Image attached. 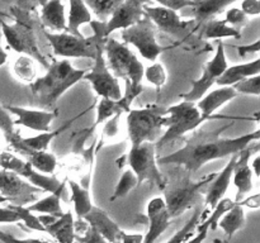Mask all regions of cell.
Returning a JSON list of instances; mask_svg holds the SVG:
<instances>
[{
    "label": "cell",
    "instance_id": "6da1fadb",
    "mask_svg": "<svg viewBox=\"0 0 260 243\" xmlns=\"http://www.w3.org/2000/svg\"><path fill=\"white\" fill-rule=\"evenodd\" d=\"M235 122L221 127L216 131H194V133L185 139L184 146L173 153L157 158L160 165H175L183 167L188 174L198 171L208 162L215 159L231 157L239 153L241 149L249 144L258 142L260 138V131L250 132L235 138H223L221 137L223 131L230 128Z\"/></svg>",
    "mask_w": 260,
    "mask_h": 243
},
{
    "label": "cell",
    "instance_id": "7a4b0ae2",
    "mask_svg": "<svg viewBox=\"0 0 260 243\" xmlns=\"http://www.w3.org/2000/svg\"><path fill=\"white\" fill-rule=\"evenodd\" d=\"M86 70L76 68L66 58L55 60L48 65L43 76L29 85L33 96L43 108H55L58 99L74 85L83 80Z\"/></svg>",
    "mask_w": 260,
    "mask_h": 243
},
{
    "label": "cell",
    "instance_id": "3957f363",
    "mask_svg": "<svg viewBox=\"0 0 260 243\" xmlns=\"http://www.w3.org/2000/svg\"><path fill=\"white\" fill-rule=\"evenodd\" d=\"M211 120L202 115L197 104L193 101H179L178 104L167 108L164 116V133L160 136L155 146L156 149L162 148L165 144L184 137L187 133L197 131L205 122Z\"/></svg>",
    "mask_w": 260,
    "mask_h": 243
},
{
    "label": "cell",
    "instance_id": "277c9868",
    "mask_svg": "<svg viewBox=\"0 0 260 243\" xmlns=\"http://www.w3.org/2000/svg\"><path fill=\"white\" fill-rule=\"evenodd\" d=\"M156 151V146L152 142L131 146L127 153L116 159L117 166L119 169L124 166L128 167L136 175L139 186L142 182L149 181L162 191L167 186L168 180L159 169Z\"/></svg>",
    "mask_w": 260,
    "mask_h": 243
},
{
    "label": "cell",
    "instance_id": "5b68a950",
    "mask_svg": "<svg viewBox=\"0 0 260 243\" xmlns=\"http://www.w3.org/2000/svg\"><path fill=\"white\" fill-rule=\"evenodd\" d=\"M167 108L159 104H149L139 109H131L127 113L126 126L131 146L152 142L156 143L160 132L164 128Z\"/></svg>",
    "mask_w": 260,
    "mask_h": 243
},
{
    "label": "cell",
    "instance_id": "8992f818",
    "mask_svg": "<svg viewBox=\"0 0 260 243\" xmlns=\"http://www.w3.org/2000/svg\"><path fill=\"white\" fill-rule=\"evenodd\" d=\"M217 172L206 175L198 181L190 179V176H180L179 180L174 182L167 181L164 191V201L167 205L170 218H177L189 210L197 204L201 191L210 184Z\"/></svg>",
    "mask_w": 260,
    "mask_h": 243
},
{
    "label": "cell",
    "instance_id": "52a82bcc",
    "mask_svg": "<svg viewBox=\"0 0 260 243\" xmlns=\"http://www.w3.org/2000/svg\"><path fill=\"white\" fill-rule=\"evenodd\" d=\"M103 51L107 66L114 77L122 78L124 83L142 84L145 67L128 46L108 37L104 39Z\"/></svg>",
    "mask_w": 260,
    "mask_h": 243
},
{
    "label": "cell",
    "instance_id": "ba28073f",
    "mask_svg": "<svg viewBox=\"0 0 260 243\" xmlns=\"http://www.w3.org/2000/svg\"><path fill=\"white\" fill-rule=\"evenodd\" d=\"M45 37L47 38L53 55L62 58H90L94 60L98 45L102 38L93 34L90 37L84 35H74L68 32L52 33L43 30Z\"/></svg>",
    "mask_w": 260,
    "mask_h": 243
},
{
    "label": "cell",
    "instance_id": "9c48e42d",
    "mask_svg": "<svg viewBox=\"0 0 260 243\" xmlns=\"http://www.w3.org/2000/svg\"><path fill=\"white\" fill-rule=\"evenodd\" d=\"M151 0H123L107 22L91 20L90 25L94 32L93 34L106 39L114 30H123L132 27L142 19L145 15L144 7Z\"/></svg>",
    "mask_w": 260,
    "mask_h": 243
},
{
    "label": "cell",
    "instance_id": "30bf717a",
    "mask_svg": "<svg viewBox=\"0 0 260 243\" xmlns=\"http://www.w3.org/2000/svg\"><path fill=\"white\" fill-rule=\"evenodd\" d=\"M0 169L19 175L42 192H56L65 189L68 185L66 181H60L55 175H45L36 171L29 162L23 161L12 152H0Z\"/></svg>",
    "mask_w": 260,
    "mask_h": 243
},
{
    "label": "cell",
    "instance_id": "8fae6325",
    "mask_svg": "<svg viewBox=\"0 0 260 243\" xmlns=\"http://www.w3.org/2000/svg\"><path fill=\"white\" fill-rule=\"evenodd\" d=\"M121 38L124 45L134 46L145 60L151 62H155L164 51L156 39V27L146 15L132 27L121 30Z\"/></svg>",
    "mask_w": 260,
    "mask_h": 243
},
{
    "label": "cell",
    "instance_id": "7c38bea8",
    "mask_svg": "<svg viewBox=\"0 0 260 243\" xmlns=\"http://www.w3.org/2000/svg\"><path fill=\"white\" fill-rule=\"evenodd\" d=\"M103 43L102 40L96 48L95 57H94V65L90 71H86L84 75L83 80L89 81V84L93 88L94 93L101 98L112 99V100H118L122 96V89L119 86L118 78L114 77L113 73L108 68L106 62V57H104L103 51Z\"/></svg>",
    "mask_w": 260,
    "mask_h": 243
},
{
    "label": "cell",
    "instance_id": "4fadbf2b",
    "mask_svg": "<svg viewBox=\"0 0 260 243\" xmlns=\"http://www.w3.org/2000/svg\"><path fill=\"white\" fill-rule=\"evenodd\" d=\"M228 66L229 63L226 60L225 47H223L222 40H218L215 55L210 61H207V63L203 67L202 76L197 80L192 81L190 90H188L184 94H180V99L184 101H193V103L200 100L215 85L216 81L223 73V71L228 68Z\"/></svg>",
    "mask_w": 260,
    "mask_h": 243
},
{
    "label": "cell",
    "instance_id": "5bb4252c",
    "mask_svg": "<svg viewBox=\"0 0 260 243\" xmlns=\"http://www.w3.org/2000/svg\"><path fill=\"white\" fill-rule=\"evenodd\" d=\"M0 27H2V32L4 34L8 46L13 51L18 52L19 55L30 56L36 61L42 63L46 68L48 67L50 63L47 62L45 56L41 53L37 40H36L35 32L29 25L20 22V20H18L14 24H8L4 20H0Z\"/></svg>",
    "mask_w": 260,
    "mask_h": 243
},
{
    "label": "cell",
    "instance_id": "9a60e30c",
    "mask_svg": "<svg viewBox=\"0 0 260 243\" xmlns=\"http://www.w3.org/2000/svg\"><path fill=\"white\" fill-rule=\"evenodd\" d=\"M86 110L81 111L79 115L74 116V118L69 119L65 124H62L61 127H58L55 131H48V132H42V133H38L37 136L27 137V138H23L18 132H14L12 134H8L4 136L5 141L13 147L17 152L22 153L23 156H25L29 152H42V151H48V147H50L51 142L58 137L60 134H62L63 132L68 131L71 126H73L74 122L76 119L80 118L81 115L85 114Z\"/></svg>",
    "mask_w": 260,
    "mask_h": 243
},
{
    "label": "cell",
    "instance_id": "2e32d148",
    "mask_svg": "<svg viewBox=\"0 0 260 243\" xmlns=\"http://www.w3.org/2000/svg\"><path fill=\"white\" fill-rule=\"evenodd\" d=\"M40 192L42 191L32 186L22 176L0 169V194L9 199L10 204L24 205L35 199V195Z\"/></svg>",
    "mask_w": 260,
    "mask_h": 243
},
{
    "label": "cell",
    "instance_id": "e0dca14e",
    "mask_svg": "<svg viewBox=\"0 0 260 243\" xmlns=\"http://www.w3.org/2000/svg\"><path fill=\"white\" fill-rule=\"evenodd\" d=\"M144 13L154 23L155 27L159 28L161 32L174 35L177 38H182L192 24L189 20L183 19L177 10L161 7V5H157V7L145 5Z\"/></svg>",
    "mask_w": 260,
    "mask_h": 243
},
{
    "label": "cell",
    "instance_id": "ac0fdd59",
    "mask_svg": "<svg viewBox=\"0 0 260 243\" xmlns=\"http://www.w3.org/2000/svg\"><path fill=\"white\" fill-rule=\"evenodd\" d=\"M258 149L259 143L254 142L238 153L235 165H234L233 179H231L238 189L235 201H241L253 190V171L249 166V162H250L251 156L258 152Z\"/></svg>",
    "mask_w": 260,
    "mask_h": 243
},
{
    "label": "cell",
    "instance_id": "d6986e66",
    "mask_svg": "<svg viewBox=\"0 0 260 243\" xmlns=\"http://www.w3.org/2000/svg\"><path fill=\"white\" fill-rule=\"evenodd\" d=\"M4 108L10 114H14L17 116L14 126H23L38 133L51 131V124L58 115L56 111L45 110V109L43 110L42 109H29L15 105H4Z\"/></svg>",
    "mask_w": 260,
    "mask_h": 243
},
{
    "label": "cell",
    "instance_id": "ffe728a7",
    "mask_svg": "<svg viewBox=\"0 0 260 243\" xmlns=\"http://www.w3.org/2000/svg\"><path fill=\"white\" fill-rule=\"evenodd\" d=\"M146 215L149 219V229L142 238V243H155L172 222L162 196H155L150 200L146 207Z\"/></svg>",
    "mask_w": 260,
    "mask_h": 243
},
{
    "label": "cell",
    "instance_id": "44dd1931",
    "mask_svg": "<svg viewBox=\"0 0 260 243\" xmlns=\"http://www.w3.org/2000/svg\"><path fill=\"white\" fill-rule=\"evenodd\" d=\"M238 96V93L234 90L233 86H218V89H215L212 91H207L202 98L198 101H196L197 108L205 115L206 118L211 120L216 119H231V120H238L243 119L241 116H226V115H216V110L220 109L221 106L225 105L226 103L231 101Z\"/></svg>",
    "mask_w": 260,
    "mask_h": 243
},
{
    "label": "cell",
    "instance_id": "7402d4cb",
    "mask_svg": "<svg viewBox=\"0 0 260 243\" xmlns=\"http://www.w3.org/2000/svg\"><path fill=\"white\" fill-rule=\"evenodd\" d=\"M236 157L238 153L231 156L230 161L226 164V166L221 170L220 172L216 174V176L213 177L212 181L208 184V189L206 191V197H205V205H206V212L201 213L200 223L203 222L206 219V215L208 212L213 209L216 207L218 201H220L222 197H225L226 191H228L229 186H230L231 179H233V170L234 165H235Z\"/></svg>",
    "mask_w": 260,
    "mask_h": 243
},
{
    "label": "cell",
    "instance_id": "603a6c76",
    "mask_svg": "<svg viewBox=\"0 0 260 243\" xmlns=\"http://www.w3.org/2000/svg\"><path fill=\"white\" fill-rule=\"evenodd\" d=\"M89 227L95 229L102 237L109 243H121L123 230L118 227L116 222L99 207L93 205L89 210L88 214L84 215L83 218Z\"/></svg>",
    "mask_w": 260,
    "mask_h": 243
},
{
    "label": "cell",
    "instance_id": "cb8c5ba5",
    "mask_svg": "<svg viewBox=\"0 0 260 243\" xmlns=\"http://www.w3.org/2000/svg\"><path fill=\"white\" fill-rule=\"evenodd\" d=\"M41 22L48 32H66L68 20L62 0H48L41 7Z\"/></svg>",
    "mask_w": 260,
    "mask_h": 243
},
{
    "label": "cell",
    "instance_id": "d4e9b609",
    "mask_svg": "<svg viewBox=\"0 0 260 243\" xmlns=\"http://www.w3.org/2000/svg\"><path fill=\"white\" fill-rule=\"evenodd\" d=\"M45 233H48L56 243H75V219L73 212L68 210L55 222L45 225Z\"/></svg>",
    "mask_w": 260,
    "mask_h": 243
},
{
    "label": "cell",
    "instance_id": "484cf974",
    "mask_svg": "<svg viewBox=\"0 0 260 243\" xmlns=\"http://www.w3.org/2000/svg\"><path fill=\"white\" fill-rule=\"evenodd\" d=\"M260 73V58H255L254 61L239 65L228 66L222 75L220 76L216 84L218 86H233L239 81L244 80L250 76H255Z\"/></svg>",
    "mask_w": 260,
    "mask_h": 243
},
{
    "label": "cell",
    "instance_id": "4316f807",
    "mask_svg": "<svg viewBox=\"0 0 260 243\" xmlns=\"http://www.w3.org/2000/svg\"><path fill=\"white\" fill-rule=\"evenodd\" d=\"M235 2L236 0H194V5L188 9L198 24H205Z\"/></svg>",
    "mask_w": 260,
    "mask_h": 243
},
{
    "label": "cell",
    "instance_id": "83f0119b",
    "mask_svg": "<svg viewBox=\"0 0 260 243\" xmlns=\"http://www.w3.org/2000/svg\"><path fill=\"white\" fill-rule=\"evenodd\" d=\"M66 20V32L74 35H83L80 33V27L86 23L90 24L93 17L84 0H69V15Z\"/></svg>",
    "mask_w": 260,
    "mask_h": 243
},
{
    "label": "cell",
    "instance_id": "f1b7e54d",
    "mask_svg": "<svg viewBox=\"0 0 260 243\" xmlns=\"http://www.w3.org/2000/svg\"><path fill=\"white\" fill-rule=\"evenodd\" d=\"M244 225H245V208L241 207L239 202H236L228 213H225L217 223V228H221L225 233L226 242H229Z\"/></svg>",
    "mask_w": 260,
    "mask_h": 243
},
{
    "label": "cell",
    "instance_id": "f546056e",
    "mask_svg": "<svg viewBox=\"0 0 260 243\" xmlns=\"http://www.w3.org/2000/svg\"><path fill=\"white\" fill-rule=\"evenodd\" d=\"M65 189L58 190L56 192H50L47 196L40 200H35L32 204H27L25 208L32 213H41V214H48L60 218L65 213L62 209V205H61V197L65 192Z\"/></svg>",
    "mask_w": 260,
    "mask_h": 243
},
{
    "label": "cell",
    "instance_id": "4dcf8cb0",
    "mask_svg": "<svg viewBox=\"0 0 260 243\" xmlns=\"http://www.w3.org/2000/svg\"><path fill=\"white\" fill-rule=\"evenodd\" d=\"M66 184H69V187H70V201L73 202L74 212H75L76 217L84 218V215L88 214L89 210L94 205L93 201H91L90 189L81 186L80 184H78V182L71 179L66 180Z\"/></svg>",
    "mask_w": 260,
    "mask_h": 243
},
{
    "label": "cell",
    "instance_id": "1f68e13d",
    "mask_svg": "<svg viewBox=\"0 0 260 243\" xmlns=\"http://www.w3.org/2000/svg\"><path fill=\"white\" fill-rule=\"evenodd\" d=\"M12 73L19 83L30 85L37 78L36 60L28 55H19L13 62Z\"/></svg>",
    "mask_w": 260,
    "mask_h": 243
},
{
    "label": "cell",
    "instance_id": "d6a6232c",
    "mask_svg": "<svg viewBox=\"0 0 260 243\" xmlns=\"http://www.w3.org/2000/svg\"><path fill=\"white\" fill-rule=\"evenodd\" d=\"M203 37L206 39H223V38H240L241 33L238 28L229 25L225 20L211 19L203 25Z\"/></svg>",
    "mask_w": 260,
    "mask_h": 243
},
{
    "label": "cell",
    "instance_id": "836d02e7",
    "mask_svg": "<svg viewBox=\"0 0 260 243\" xmlns=\"http://www.w3.org/2000/svg\"><path fill=\"white\" fill-rule=\"evenodd\" d=\"M123 113H128V110H127L126 106L122 104V101L119 99L118 100H112V99L101 98L98 103H96L95 122H94L93 126H91V128L89 131H94L96 127L103 124L104 122L108 120L109 118L114 116L116 114Z\"/></svg>",
    "mask_w": 260,
    "mask_h": 243
},
{
    "label": "cell",
    "instance_id": "e575fe53",
    "mask_svg": "<svg viewBox=\"0 0 260 243\" xmlns=\"http://www.w3.org/2000/svg\"><path fill=\"white\" fill-rule=\"evenodd\" d=\"M123 114H116L114 116L106 120L102 127V133L99 141L95 143V152L108 144H114L121 139V118Z\"/></svg>",
    "mask_w": 260,
    "mask_h": 243
},
{
    "label": "cell",
    "instance_id": "d590c367",
    "mask_svg": "<svg viewBox=\"0 0 260 243\" xmlns=\"http://www.w3.org/2000/svg\"><path fill=\"white\" fill-rule=\"evenodd\" d=\"M27 161L29 162L30 166L36 171L45 175H55L56 169H57V157L48 151L42 152H29L25 154Z\"/></svg>",
    "mask_w": 260,
    "mask_h": 243
},
{
    "label": "cell",
    "instance_id": "8d00e7d4",
    "mask_svg": "<svg viewBox=\"0 0 260 243\" xmlns=\"http://www.w3.org/2000/svg\"><path fill=\"white\" fill-rule=\"evenodd\" d=\"M90 13H93L98 22H107L114 10L122 4L123 0H84Z\"/></svg>",
    "mask_w": 260,
    "mask_h": 243
},
{
    "label": "cell",
    "instance_id": "74e56055",
    "mask_svg": "<svg viewBox=\"0 0 260 243\" xmlns=\"http://www.w3.org/2000/svg\"><path fill=\"white\" fill-rule=\"evenodd\" d=\"M236 202L238 201L230 199V197H222V199L216 204V207L210 212L211 215L206 217V219L203 220V222H201L197 227L206 228V229L208 230H215L216 228H217L218 220H220L221 218H222V215L225 214V213H228Z\"/></svg>",
    "mask_w": 260,
    "mask_h": 243
},
{
    "label": "cell",
    "instance_id": "f35d334b",
    "mask_svg": "<svg viewBox=\"0 0 260 243\" xmlns=\"http://www.w3.org/2000/svg\"><path fill=\"white\" fill-rule=\"evenodd\" d=\"M137 186H139V181H137L136 175L127 167V169L122 172L121 177H119L118 182H117L116 187H114V191L111 200L114 201V200L119 199V197H124L126 195H128L132 190L136 189Z\"/></svg>",
    "mask_w": 260,
    "mask_h": 243
},
{
    "label": "cell",
    "instance_id": "ab89813d",
    "mask_svg": "<svg viewBox=\"0 0 260 243\" xmlns=\"http://www.w3.org/2000/svg\"><path fill=\"white\" fill-rule=\"evenodd\" d=\"M201 210L200 208H196L194 212L192 213V215L189 217V219L184 223L182 228L173 234V237L168 240L167 243H185L189 239L190 235L194 234V230L197 228V225L200 224V218H201Z\"/></svg>",
    "mask_w": 260,
    "mask_h": 243
},
{
    "label": "cell",
    "instance_id": "60d3db41",
    "mask_svg": "<svg viewBox=\"0 0 260 243\" xmlns=\"http://www.w3.org/2000/svg\"><path fill=\"white\" fill-rule=\"evenodd\" d=\"M144 77L149 81L151 85H154L157 89V91L167 84L168 73L165 70L164 65L161 62H152L149 67L144 70Z\"/></svg>",
    "mask_w": 260,
    "mask_h": 243
},
{
    "label": "cell",
    "instance_id": "b9f144b4",
    "mask_svg": "<svg viewBox=\"0 0 260 243\" xmlns=\"http://www.w3.org/2000/svg\"><path fill=\"white\" fill-rule=\"evenodd\" d=\"M9 207L17 213L18 217H19V220L24 223V225L28 229L37 230V232H45V227H43L42 223L40 222L37 215H36L35 213L29 212V210L25 208V205L9 204Z\"/></svg>",
    "mask_w": 260,
    "mask_h": 243
},
{
    "label": "cell",
    "instance_id": "7bdbcfd3",
    "mask_svg": "<svg viewBox=\"0 0 260 243\" xmlns=\"http://www.w3.org/2000/svg\"><path fill=\"white\" fill-rule=\"evenodd\" d=\"M234 90L239 94L243 95H253L259 96L260 95V73L255 76H250L244 80L239 81L235 85H233Z\"/></svg>",
    "mask_w": 260,
    "mask_h": 243
},
{
    "label": "cell",
    "instance_id": "ee69618b",
    "mask_svg": "<svg viewBox=\"0 0 260 243\" xmlns=\"http://www.w3.org/2000/svg\"><path fill=\"white\" fill-rule=\"evenodd\" d=\"M223 20L229 25L236 28L238 25L245 24L246 20H248V17L241 12L240 8H230V9L226 10V18Z\"/></svg>",
    "mask_w": 260,
    "mask_h": 243
},
{
    "label": "cell",
    "instance_id": "f6af8a7d",
    "mask_svg": "<svg viewBox=\"0 0 260 243\" xmlns=\"http://www.w3.org/2000/svg\"><path fill=\"white\" fill-rule=\"evenodd\" d=\"M75 243H109L108 240L104 239L95 229L89 227L85 229V232L81 234H76Z\"/></svg>",
    "mask_w": 260,
    "mask_h": 243
},
{
    "label": "cell",
    "instance_id": "bcb514c9",
    "mask_svg": "<svg viewBox=\"0 0 260 243\" xmlns=\"http://www.w3.org/2000/svg\"><path fill=\"white\" fill-rule=\"evenodd\" d=\"M14 119L12 118L9 111H7L4 106H0V132L4 136H8L14 133Z\"/></svg>",
    "mask_w": 260,
    "mask_h": 243
},
{
    "label": "cell",
    "instance_id": "7dc6e473",
    "mask_svg": "<svg viewBox=\"0 0 260 243\" xmlns=\"http://www.w3.org/2000/svg\"><path fill=\"white\" fill-rule=\"evenodd\" d=\"M161 7L170 8L173 10H183L194 5V0H154Z\"/></svg>",
    "mask_w": 260,
    "mask_h": 243
},
{
    "label": "cell",
    "instance_id": "c3c4849f",
    "mask_svg": "<svg viewBox=\"0 0 260 243\" xmlns=\"http://www.w3.org/2000/svg\"><path fill=\"white\" fill-rule=\"evenodd\" d=\"M240 9L246 17H258L260 14L259 0H243Z\"/></svg>",
    "mask_w": 260,
    "mask_h": 243
},
{
    "label": "cell",
    "instance_id": "681fc988",
    "mask_svg": "<svg viewBox=\"0 0 260 243\" xmlns=\"http://www.w3.org/2000/svg\"><path fill=\"white\" fill-rule=\"evenodd\" d=\"M20 222L17 213L8 205L7 208H0V223L2 224H12V223Z\"/></svg>",
    "mask_w": 260,
    "mask_h": 243
},
{
    "label": "cell",
    "instance_id": "f907efd6",
    "mask_svg": "<svg viewBox=\"0 0 260 243\" xmlns=\"http://www.w3.org/2000/svg\"><path fill=\"white\" fill-rule=\"evenodd\" d=\"M236 50H238L239 55H240L241 57H245L248 53H258L260 51V40L259 39L254 40L251 45L239 46V47H236Z\"/></svg>",
    "mask_w": 260,
    "mask_h": 243
},
{
    "label": "cell",
    "instance_id": "816d5d0a",
    "mask_svg": "<svg viewBox=\"0 0 260 243\" xmlns=\"http://www.w3.org/2000/svg\"><path fill=\"white\" fill-rule=\"evenodd\" d=\"M239 204L243 208H249V209H258L260 207V194L256 192V194L250 195L248 197H244L241 201H239Z\"/></svg>",
    "mask_w": 260,
    "mask_h": 243
},
{
    "label": "cell",
    "instance_id": "f5cc1de1",
    "mask_svg": "<svg viewBox=\"0 0 260 243\" xmlns=\"http://www.w3.org/2000/svg\"><path fill=\"white\" fill-rule=\"evenodd\" d=\"M196 230H197V233H196V234L193 235L190 239H188L185 243H203L205 242V239L207 238V234L210 230L206 229V228H200V227L196 228Z\"/></svg>",
    "mask_w": 260,
    "mask_h": 243
},
{
    "label": "cell",
    "instance_id": "db71d44e",
    "mask_svg": "<svg viewBox=\"0 0 260 243\" xmlns=\"http://www.w3.org/2000/svg\"><path fill=\"white\" fill-rule=\"evenodd\" d=\"M142 238H144V235L139 234V233L123 232L121 243H142Z\"/></svg>",
    "mask_w": 260,
    "mask_h": 243
},
{
    "label": "cell",
    "instance_id": "11a10c76",
    "mask_svg": "<svg viewBox=\"0 0 260 243\" xmlns=\"http://www.w3.org/2000/svg\"><path fill=\"white\" fill-rule=\"evenodd\" d=\"M251 171H253V175H255L256 177H260V154H256L253 158L251 164H249Z\"/></svg>",
    "mask_w": 260,
    "mask_h": 243
},
{
    "label": "cell",
    "instance_id": "9f6ffc18",
    "mask_svg": "<svg viewBox=\"0 0 260 243\" xmlns=\"http://www.w3.org/2000/svg\"><path fill=\"white\" fill-rule=\"evenodd\" d=\"M0 242L2 243H18V238H15L14 235L9 234V233H5L3 230H0Z\"/></svg>",
    "mask_w": 260,
    "mask_h": 243
},
{
    "label": "cell",
    "instance_id": "6f0895ef",
    "mask_svg": "<svg viewBox=\"0 0 260 243\" xmlns=\"http://www.w3.org/2000/svg\"><path fill=\"white\" fill-rule=\"evenodd\" d=\"M7 61H8L7 51H5L4 48L2 47V45H0V67L5 65V63H7Z\"/></svg>",
    "mask_w": 260,
    "mask_h": 243
},
{
    "label": "cell",
    "instance_id": "680465c9",
    "mask_svg": "<svg viewBox=\"0 0 260 243\" xmlns=\"http://www.w3.org/2000/svg\"><path fill=\"white\" fill-rule=\"evenodd\" d=\"M18 243H50V242H46V240H42V239H36V238H25V239H19V238H18Z\"/></svg>",
    "mask_w": 260,
    "mask_h": 243
},
{
    "label": "cell",
    "instance_id": "91938a15",
    "mask_svg": "<svg viewBox=\"0 0 260 243\" xmlns=\"http://www.w3.org/2000/svg\"><path fill=\"white\" fill-rule=\"evenodd\" d=\"M29 2H32V3H35V4L41 5V7H42V5L46 4V3H47L48 0H29Z\"/></svg>",
    "mask_w": 260,
    "mask_h": 243
},
{
    "label": "cell",
    "instance_id": "94428289",
    "mask_svg": "<svg viewBox=\"0 0 260 243\" xmlns=\"http://www.w3.org/2000/svg\"><path fill=\"white\" fill-rule=\"evenodd\" d=\"M4 202H10L9 199H7L5 196H3L2 194H0V204H4Z\"/></svg>",
    "mask_w": 260,
    "mask_h": 243
},
{
    "label": "cell",
    "instance_id": "6125c7cd",
    "mask_svg": "<svg viewBox=\"0 0 260 243\" xmlns=\"http://www.w3.org/2000/svg\"><path fill=\"white\" fill-rule=\"evenodd\" d=\"M212 243H228L225 239H220V238H216L212 240Z\"/></svg>",
    "mask_w": 260,
    "mask_h": 243
},
{
    "label": "cell",
    "instance_id": "be15d7a7",
    "mask_svg": "<svg viewBox=\"0 0 260 243\" xmlns=\"http://www.w3.org/2000/svg\"><path fill=\"white\" fill-rule=\"evenodd\" d=\"M0 20H2V18H0Z\"/></svg>",
    "mask_w": 260,
    "mask_h": 243
}]
</instances>
